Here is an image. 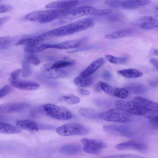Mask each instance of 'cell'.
Returning a JSON list of instances; mask_svg holds the SVG:
<instances>
[{"label": "cell", "mask_w": 158, "mask_h": 158, "mask_svg": "<svg viewBox=\"0 0 158 158\" xmlns=\"http://www.w3.org/2000/svg\"><path fill=\"white\" fill-rule=\"evenodd\" d=\"M48 36L45 32L39 35L23 39L17 42V46L25 45H35L38 44L44 40Z\"/></svg>", "instance_id": "44dd1931"}, {"label": "cell", "mask_w": 158, "mask_h": 158, "mask_svg": "<svg viewBox=\"0 0 158 158\" xmlns=\"http://www.w3.org/2000/svg\"><path fill=\"white\" fill-rule=\"evenodd\" d=\"M128 95L129 92L126 88L119 87L115 89L114 96L121 99H125Z\"/></svg>", "instance_id": "4dcf8cb0"}, {"label": "cell", "mask_w": 158, "mask_h": 158, "mask_svg": "<svg viewBox=\"0 0 158 158\" xmlns=\"http://www.w3.org/2000/svg\"><path fill=\"white\" fill-rule=\"evenodd\" d=\"M119 150L133 149L140 151L146 150L147 147L145 144L133 141H129L119 143L116 146Z\"/></svg>", "instance_id": "e0dca14e"}, {"label": "cell", "mask_w": 158, "mask_h": 158, "mask_svg": "<svg viewBox=\"0 0 158 158\" xmlns=\"http://www.w3.org/2000/svg\"><path fill=\"white\" fill-rule=\"evenodd\" d=\"M103 129L107 133L111 135L131 137L133 132L129 128L123 126L117 125H108L104 126Z\"/></svg>", "instance_id": "7c38bea8"}, {"label": "cell", "mask_w": 158, "mask_h": 158, "mask_svg": "<svg viewBox=\"0 0 158 158\" xmlns=\"http://www.w3.org/2000/svg\"><path fill=\"white\" fill-rule=\"evenodd\" d=\"M81 142L83 150L91 154H99L106 147V145L103 142L91 139L83 138Z\"/></svg>", "instance_id": "30bf717a"}, {"label": "cell", "mask_w": 158, "mask_h": 158, "mask_svg": "<svg viewBox=\"0 0 158 158\" xmlns=\"http://www.w3.org/2000/svg\"><path fill=\"white\" fill-rule=\"evenodd\" d=\"M61 101L70 104L79 103L80 101L78 97L73 95H67L62 96L60 98Z\"/></svg>", "instance_id": "836d02e7"}, {"label": "cell", "mask_w": 158, "mask_h": 158, "mask_svg": "<svg viewBox=\"0 0 158 158\" xmlns=\"http://www.w3.org/2000/svg\"><path fill=\"white\" fill-rule=\"evenodd\" d=\"M153 53L156 56H158V50L157 49H154L152 51Z\"/></svg>", "instance_id": "c3c4849f"}, {"label": "cell", "mask_w": 158, "mask_h": 158, "mask_svg": "<svg viewBox=\"0 0 158 158\" xmlns=\"http://www.w3.org/2000/svg\"><path fill=\"white\" fill-rule=\"evenodd\" d=\"M112 10L108 9H99L89 6L74 9L64 14L53 23L54 26L65 24L79 17L86 15L101 16L110 14Z\"/></svg>", "instance_id": "6da1fadb"}, {"label": "cell", "mask_w": 158, "mask_h": 158, "mask_svg": "<svg viewBox=\"0 0 158 158\" xmlns=\"http://www.w3.org/2000/svg\"><path fill=\"white\" fill-rule=\"evenodd\" d=\"M13 90L12 87L9 85H6L0 89V98H1L11 93Z\"/></svg>", "instance_id": "8d00e7d4"}, {"label": "cell", "mask_w": 158, "mask_h": 158, "mask_svg": "<svg viewBox=\"0 0 158 158\" xmlns=\"http://www.w3.org/2000/svg\"><path fill=\"white\" fill-rule=\"evenodd\" d=\"M0 49L1 50L6 49L9 48L12 42V39L9 36L0 38Z\"/></svg>", "instance_id": "e575fe53"}, {"label": "cell", "mask_w": 158, "mask_h": 158, "mask_svg": "<svg viewBox=\"0 0 158 158\" xmlns=\"http://www.w3.org/2000/svg\"><path fill=\"white\" fill-rule=\"evenodd\" d=\"M88 40L87 37L78 39L68 40L60 43L54 44H46L47 49L55 48L60 50L67 49L80 47Z\"/></svg>", "instance_id": "8fae6325"}, {"label": "cell", "mask_w": 158, "mask_h": 158, "mask_svg": "<svg viewBox=\"0 0 158 158\" xmlns=\"http://www.w3.org/2000/svg\"><path fill=\"white\" fill-rule=\"evenodd\" d=\"M80 3L77 0H63L54 2L47 4L45 7L56 10H72Z\"/></svg>", "instance_id": "5bb4252c"}, {"label": "cell", "mask_w": 158, "mask_h": 158, "mask_svg": "<svg viewBox=\"0 0 158 158\" xmlns=\"http://www.w3.org/2000/svg\"><path fill=\"white\" fill-rule=\"evenodd\" d=\"M149 0H106L105 3L114 8L125 9H134L149 3Z\"/></svg>", "instance_id": "ba28073f"}, {"label": "cell", "mask_w": 158, "mask_h": 158, "mask_svg": "<svg viewBox=\"0 0 158 158\" xmlns=\"http://www.w3.org/2000/svg\"><path fill=\"white\" fill-rule=\"evenodd\" d=\"M106 59L110 63L115 64H122L127 63L128 60V56L117 57L110 55H106Z\"/></svg>", "instance_id": "f1b7e54d"}, {"label": "cell", "mask_w": 158, "mask_h": 158, "mask_svg": "<svg viewBox=\"0 0 158 158\" xmlns=\"http://www.w3.org/2000/svg\"><path fill=\"white\" fill-rule=\"evenodd\" d=\"M13 6L10 5L3 4L0 5V13L10 11L13 9Z\"/></svg>", "instance_id": "f35d334b"}, {"label": "cell", "mask_w": 158, "mask_h": 158, "mask_svg": "<svg viewBox=\"0 0 158 158\" xmlns=\"http://www.w3.org/2000/svg\"><path fill=\"white\" fill-rule=\"evenodd\" d=\"M21 72L22 70L20 69L14 70L10 73L9 78L13 80L18 79Z\"/></svg>", "instance_id": "ab89813d"}, {"label": "cell", "mask_w": 158, "mask_h": 158, "mask_svg": "<svg viewBox=\"0 0 158 158\" xmlns=\"http://www.w3.org/2000/svg\"><path fill=\"white\" fill-rule=\"evenodd\" d=\"M10 16H7L2 17H1L0 19V25H3L10 18Z\"/></svg>", "instance_id": "7bdbcfd3"}, {"label": "cell", "mask_w": 158, "mask_h": 158, "mask_svg": "<svg viewBox=\"0 0 158 158\" xmlns=\"http://www.w3.org/2000/svg\"><path fill=\"white\" fill-rule=\"evenodd\" d=\"M95 80V77L90 76L83 77L80 76L76 77L74 83L77 86L81 87H87L91 85Z\"/></svg>", "instance_id": "cb8c5ba5"}, {"label": "cell", "mask_w": 158, "mask_h": 158, "mask_svg": "<svg viewBox=\"0 0 158 158\" xmlns=\"http://www.w3.org/2000/svg\"><path fill=\"white\" fill-rule=\"evenodd\" d=\"M101 89L106 94L110 95H114L115 89L109 84L100 82L98 84Z\"/></svg>", "instance_id": "1f68e13d"}, {"label": "cell", "mask_w": 158, "mask_h": 158, "mask_svg": "<svg viewBox=\"0 0 158 158\" xmlns=\"http://www.w3.org/2000/svg\"><path fill=\"white\" fill-rule=\"evenodd\" d=\"M78 91L80 94L82 95H87L90 94V92L89 91L82 88L79 89Z\"/></svg>", "instance_id": "b9f144b4"}, {"label": "cell", "mask_w": 158, "mask_h": 158, "mask_svg": "<svg viewBox=\"0 0 158 158\" xmlns=\"http://www.w3.org/2000/svg\"><path fill=\"white\" fill-rule=\"evenodd\" d=\"M117 107L129 114L144 116H148V111L144 110L138 106L132 101L117 100L115 102Z\"/></svg>", "instance_id": "52a82bcc"}, {"label": "cell", "mask_w": 158, "mask_h": 158, "mask_svg": "<svg viewBox=\"0 0 158 158\" xmlns=\"http://www.w3.org/2000/svg\"><path fill=\"white\" fill-rule=\"evenodd\" d=\"M154 12L157 15H158V5H157L154 7Z\"/></svg>", "instance_id": "7dc6e473"}, {"label": "cell", "mask_w": 158, "mask_h": 158, "mask_svg": "<svg viewBox=\"0 0 158 158\" xmlns=\"http://www.w3.org/2000/svg\"><path fill=\"white\" fill-rule=\"evenodd\" d=\"M99 118L106 121L120 123H129L132 120L130 114L118 108L111 109L100 114Z\"/></svg>", "instance_id": "277c9868"}, {"label": "cell", "mask_w": 158, "mask_h": 158, "mask_svg": "<svg viewBox=\"0 0 158 158\" xmlns=\"http://www.w3.org/2000/svg\"><path fill=\"white\" fill-rule=\"evenodd\" d=\"M118 73L122 76L127 78H135L141 77L142 73L135 69H124L118 71Z\"/></svg>", "instance_id": "484cf974"}, {"label": "cell", "mask_w": 158, "mask_h": 158, "mask_svg": "<svg viewBox=\"0 0 158 158\" xmlns=\"http://www.w3.org/2000/svg\"><path fill=\"white\" fill-rule=\"evenodd\" d=\"M105 63V60L103 58H100L90 64L80 74V76L86 77L91 75L98 69L101 68Z\"/></svg>", "instance_id": "ac0fdd59"}, {"label": "cell", "mask_w": 158, "mask_h": 158, "mask_svg": "<svg viewBox=\"0 0 158 158\" xmlns=\"http://www.w3.org/2000/svg\"><path fill=\"white\" fill-rule=\"evenodd\" d=\"M150 85L152 86H156L158 85V79L151 81L150 82Z\"/></svg>", "instance_id": "bcb514c9"}, {"label": "cell", "mask_w": 158, "mask_h": 158, "mask_svg": "<svg viewBox=\"0 0 158 158\" xmlns=\"http://www.w3.org/2000/svg\"><path fill=\"white\" fill-rule=\"evenodd\" d=\"M105 158H144L142 156L131 154H123L108 156Z\"/></svg>", "instance_id": "74e56055"}, {"label": "cell", "mask_w": 158, "mask_h": 158, "mask_svg": "<svg viewBox=\"0 0 158 158\" xmlns=\"http://www.w3.org/2000/svg\"><path fill=\"white\" fill-rule=\"evenodd\" d=\"M94 25V22L92 19H84L70 23L45 33L48 37L65 36L85 30Z\"/></svg>", "instance_id": "7a4b0ae2"}, {"label": "cell", "mask_w": 158, "mask_h": 158, "mask_svg": "<svg viewBox=\"0 0 158 158\" xmlns=\"http://www.w3.org/2000/svg\"><path fill=\"white\" fill-rule=\"evenodd\" d=\"M22 75L23 77H27L31 75L32 73L31 69L28 63L23 61L22 64Z\"/></svg>", "instance_id": "d590c367"}, {"label": "cell", "mask_w": 158, "mask_h": 158, "mask_svg": "<svg viewBox=\"0 0 158 158\" xmlns=\"http://www.w3.org/2000/svg\"><path fill=\"white\" fill-rule=\"evenodd\" d=\"M22 132V130L14 126L3 122H0V133L3 134H18Z\"/></svg>", "instance_id": "d4e9b609"}, {"label": "cell", "mask_w": 158, "mask_h": 158, "mask_svg": "<svg viewBox=\"0 0 158 158\" xmlns=\"http://www.w3.org/2000/svg\"><path fill=\"white\" fill-rule=\"evenodd\" d=\"M59 135L63 136L82 135L88 134L89 129L86 126L76 123H69L58 127L56 129Z\"/></svg>", "instance_id": "8992f818"}, {"label": "cell", "mask_w": 158, "mask_h": 158, "mask_svg": "<svg viewBox=\"0 0 158 158\" xmlns=\"http://www.w3.org/2000/svg\"><path fill=\"white\" fill-rule=\"evenodd\" d=\"M81 151L82 148L79 145L76 144H69L62 147L59 151L62 154L70 155L77 154Z\"/></svg>", "instance_id": "603a6c76"}, {"label": "cell", "mask_w": 158, "mask_h": 158, "mask_svg": "<svg viewBox=\"0 0 158 158\" xmlns=\"http://www.w3.org/2000/svg\"><path fill=\"white\" fill-rule=\"evenodd\" d=\"M75 61L72 60H58L52 64L53 68L63 69L68 67H70L74 65Z\"/></svg>", "instance_id": "f546056e"}, {"label": "cell", "mask_w": 158, "mask_h": 158, "mask_svg": "<svg viewBox=\"0 0 158 158\" xmlns=\"http://www.w3.org/2000/svg\"><path fill=\"white\" fill-rule=\"evenodd\" d=\"M25 61L28 63L37 65L39 64L40 61L39 58L34 53H28L25 56Z\"/></svg>", "instance_id": "d6a6232c"}, {"label": "cell", "mask_w": 158, "mask_h": 158, "mask_svg": "<svg viewBox=\"0 0 158 158\" xmlns=\"http://www.w3.org/2000/svg\"><path fill=\"white\" fill-rule=\"evenodd\" d=\"M8 81L12 86L21 90H35L40 87L38 84L31 81H21L18 79L13 80L10 78H9Z\"/></svg>", "instance_id": "9a60e30c"}, {"label": "cell", "mask_w": 158, "mask_h": 158, "mask_svg": "<svg viewBox=\"0 0 158 158\" xmlns=\"http://www.w3.org/2000/svg\"><path fill=\"white\" fill-rule=\"evenodd\" d=\"M41 74L44 77L49 79H57L67 77L68 72L63 69L53 68L49 63L43 65L40 69Z\"/></svg>", "instance_id": "9c48e42d"}, {"label": "cell", "mask_w": 158, "mask_h": 158, "mask_svg": "<svg viewBox=\"0 0 158 158\" xmlns=\"http://www.w3.org/2000/svg\"><path fill=\"white\" fill-rule=\"evenodd\" d=\"M148 117L152 122L158 124V116H149Z\"/></svg>", "instance_id": "f6af8a7d"}, {"label": "cell", "mask_w": 158, "mask_h": 158, "mask_svg": "<svg viewBox=\"0 0 158 158\" xmlns=\"http://www.w3.org/2000/svg\"><path fill=\"white\" fill-rule=\"evenodd\" d=\"M136 32L133 28H126L106 34L105 36L107 39H115L131 36L134 35Z\"/></svg>", "instance_id": "d6986e66"}, {"label": "cell", "mask_w": 158, "mask_h": 158, "mask_svg": "<svg viewBox=\"0 0 158 158\" xmlns=\"http://www.w3.org/2000/svg\"><path fill=\"white\" fill-rule=\"evenodd\" d=\"M150 60L155 67L158 69V59L155 58H151Z\"/></svg>", "instance_id": "ee69618b"}, {"label": "cell", "mask_w": 158, "mask_h": 158, "mask_svg": "<svg viewBox=\"0 0 158 158\" xmlns=\"http://www.w3.org/2000/svg\"><path fill=\"white\" fill-rule=\"evenodd\" d=\"M43 109L48 115L56 119L67 120L73 117V114L70 111L63 106L48 103L44 105Z\"/></svg>", "instance_id": "5b68a950"}, {"label": "cell", "mask_w": 158, "mask_h": 158, "mask_svg": "<svg viewBox=\"0 0 158 158\" xmlns=\"http://www.w3.org/2000/svg\"><path fill=\"white\" fill-rule=\"evenodd\" d=\"M29 104L24 102L7 103L0 105V113H7L19 112L29 108Z\"/></svg>", "instance_id": "4fadbf2b"}, {"label": "cell", "mask_w": 158, "mask_h": 158, "mask_svg": "<svg viewBox=\"0 0 158 158\" xmlns=\"http://www.w3.org/2000/svg\"><path fill=\"white\" fill-rule=\"evenodd\" d=\"M139 26L143 29H150L158 27V15L143 17L139 21Z\"/></svg>", "instance_id": "ffe728a7"}, {"label": "cell", "mask_w": 158, "mask_h": 158, "mask_svg": "<svg viewBox=\"0 0 158 158\" xmlns=\"http://www.w3.org/2000/svg\"><path fill=\"white\" fill-rule=\"evenodd\" d=\"M79 113L82 116L89 118H96L99 117L100 114L95 109L88 108H81L78 110Z\"/></svg>", "instance_id": "83f0119b"}, {"label": "cell", "mask_w": 158, "mask_h": 158, "mask_svg": "<svg viewBox=\"0 0 158 158\" xmlns=\"http://www.w3.org/2000/svg\"><path fill=\"white\" fill-rule=\"evenodd\" d=\"M102 76L103 78L106 80H110L112 77L111 74L108 71L104 72L102 73Z\"/></svg>", "instance_id": "60d3db41"}, {"label": "cell", "mask_w": 158, "mask_h": 158, "mask_svg": "<svg viewBox=\"0 0 158 158\" xmlns=\"http://www.w3.org/2000/svg\"><path fill=\"white\" fill-rule=\"evenodd\" d=\"M128 91L136 94H143L145 93L147 90V87L144 85L140 83H131L127 86Z\"/></svg>", "instance_id": "4316f807"}, {"label": "cell", "mask_w": 158, "mask_h": 158, "mask_svg": "<svg viewBox=\"0 0 158 158\" xmlns=\"http://www.w3.org/2000/svg\"><path fill=\"white\" fill-rule=\"evenodd\" d=\"M138 106L146 110L158 112V103L148 100L145 98L137 97L132 100Z\"/></svg>", "instance_id": "2e32d148"}, {"label": "cell", "mask_w": 158, "mask_h": 158, "mask_svg": "<svg viewBox=\"0 0 158 158\" xmlns=\"http://www.w3.org/2000/svg\"><path fill=\"white\" fill-rule=\"evenodd\" d=\"M70 10L53 9L35 11L27 14L25 18L31 21L38 22L41 23H46L59 19Z\"/></svg>", "instance_id": "3957f363"}, {"label": "cell", "mask_w": 158, "mask_h": 158, "mask_svg": "<svg viewBox=\"0 0 158 158\" xmlns=\"http://www.w3.org/2000/svg\"><path fill=\"white\" fill-rule=\"evenodd\" d=\"M16 125L19 128L30 131H37L39 130L38 124L34 122L28 120H19L16 122Z\"/></svg>", "instance_id": "7402d4cb"}]
</instances>
